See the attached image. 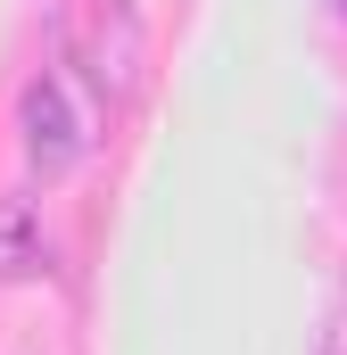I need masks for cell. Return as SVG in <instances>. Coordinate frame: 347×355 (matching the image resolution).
<instances>
[{
    "mask_svg": "<svg viewBox=\"0 0 347 355\" xmlns=\"http://www.w3.org/2000/svg\"><path fill=\"white\" fill-rule=\"evenodd\" d=\"M67 67H83V83L124 107L141 91V67H149V33H141V8L133 0H75L67 8Z\"/></svg>",
    "mask_w": 347,
    "mask_h": 355,
    "instance_id": "obj_1",
    "label": "cell"
},
{
    "mask_svg": "<svg viewBox=\"0 0 347 355\" xmlns=\"http://www.w3.org/2000/svg\"><path fill=\"white\" fill-rule=\"evenodd\" d=\"M17 132H25V166H33V182H67L75 166H83L91 116L75 107V91H67L58 67H42V75L25 83V99H17Z\"/></svg>",
    "mask_w": 347,
    "mask_h": 355,
    "instance_id": "obj_2",
    "label": "cell"
},
{
    "mask_svg": "<svg viewBox=\"0 0 347 355\" xmlns=\"http://www.w3.org/2000/svg\"><path fill=\"white\" fill-rule=\"evenodd\" d=\"M42 257H50L42 207H33V198H0V289H8V281H33Z\"/></svg>",
    "mask_w": 347,
    "mask_h": 355,
    "instance_id": "obj_3",
    "label": "cell"
},
{
    "mask_svg": "<svg viewBox=\"0 0 347 355\" xmlns=\"http://www.w3.org/2000/svg\"><path fill=\"white\" fill-rule=\"evenodd\" d=\"M323 355H347V331H331V347H323Z\"/></svg>",
    "mask_w": 347,
    "mask_h": 355,
    "instance_id": "obj_4",
    "label": "cell"
}]
</instances>
